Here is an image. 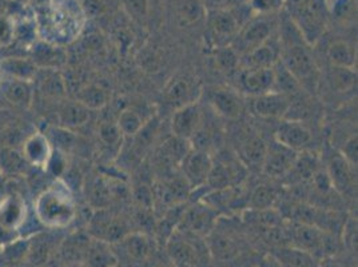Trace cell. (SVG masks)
Masks as SVG:
<instances>
[{
    "label": "cell",
    "instance_id": "52",
    "mask_svg": "<svg viewBox=\"0 0 358 267\" xmlns=\"http://www.w3.org/2000/svg\"><path fill=\"white\" fill-rule=\"evenodd\" d=\"M71 267H86V266H83V265H78V266H71Z\"/></svg>",
    "mask_w": 358,
    "mask_h": 267
},
{
    "label": "cell",
    "instance_id": "20",
    "mask_svg": "<svg viewBox=\"0 0 358 267\" xmlns=\"http://www.w3.org/2000/svg\"><path fill=\"white\" fill-rule=\"evenodd\" d=\"M280 57H281V47L278 43L273 42L270 38L266 43L239 57V70L270 68L280 62Z\"/></svg>",
    "mask_w": 358,
    "mask_h": 267
},
{
    "label": "cell",
    "instance_id": "47",
    "mask_svg": "<svg viewBox=\"0 0 358 267\" xmlns=\"http://www.w3.org/2000/svg\"><path fill=\"white\" fill-rule=\"evenodd\" d=\"M138 62L141 67H143L146 71H158L161 66V58L158 52L150 47H145L143 50H141L138 55Z\"/></svg>",
    "mask_w": 358,
    "mask_h": 267
},
{
    "label": "cell",
    "instance_id": "1",
    "mask_svg": "<svg viewBox=\"0 0 358 267\" xmlns=\"http://www.w3.org/2000/svg\"><path fill=\"white\" fill-rule=\"evenodd\" d=\"M34 211L36 221L43 229L67 230L78 217L71 187L63 179H55L36 196Z\"/></svg>",
    "mask_w": 358,
    "mask_h": 267
},
{
    "label": "cell",
    "instance_id": "30",
    "mask_svg": "<svg viewBox=\"0 0 358 267\" xmlns=\"http://www.w3.org/2000/svg\"><path fill=\"white\" fill-rule=\"evenodd\" d=\"M0 70L3 74L7 75V78L26 82H34L39 71V68L31 58L20 57L4 58L0 62Z\"/></svg>",
    "mask_w": 358,
    "mask_h": 267
},
{
    "label": "cell",
    "instance_id": "44",
    "mask_svg": "<svg viewBox=\"0 0 358 267\" xmlns=\"http://www.w3.org/2000/svg\"><path fill=\"white\" fill-rule=\"evenodd\" d=\"M356 73L355 68H337L333 67V74H331V82L333 87L338 91H348L352 89L355 82H356Z\"/></svg>",
    "mask_w": 358,
    "mask_h": 267
},
{
    "label": "cell",
    "instance_id": "36",
    "mask_svg": "<svg viewBox=\"0 0 358 267\" xmlns=\"http://www.w3.org/2000/svg\"><path fill=\"white\" fill-rule=\"evenodd\" d=\"M208 8L202 0H182L178 8V22L183 27H190L206 19Z\"/></svg>",
    "mask_w": 358,
    "mask_h": 267
},
{
    "label": "cell",
    "instance_id": "41",
    "mask_svg": "<svg viewBox=\"0 0 358 267\" xmlns=\"http://www.w3.org/2000/svg\"><path fill=\"white\" fill-rule=\"evenodd\" d=\"M122 7L124 14L135 23L143 24L149 19L150 0H122Z\"/></svg>",
    "mask_w": 358,
    "mask_h": 267
},
{
    "label": "cell",
    "instance_id": "33",
    "mask_svg": "<svg viewBox=\"0 0 358 267\" xmlns=\"http://www.w3.org/2000/svg\"><path fill=\"white\" fill-rule=\"evenodd\" d=\"M76 102L87 107L90 111L102 110L110 102L108 91L95 83H87L76 92Z\"/></svg>",
    "mask_w": 358,
    "mask_h": 267
},
{
    "label": "cell",
    "instance_id": "5",
    "mask_svg": "<svg viewBox=\"0 0 358 267\" xmlns=\"http://www.w3.org/2000/svg\"><path fill=\"white\" fill-rule=\"evenodd\" d=\"M292 246L314 255L317 259L321 257L328 258L337 249V240L333 233L325 231L313 224L297 223L290 231Z\"/></svg>",
    "mask_w": 358,
    "mask_h": 267
},
{
    "label": "cell",
    "instance_id": "24",
    "mask_svg": "<svg viewBox=\"0 0 358 267\" xmlns=\"http://www.w3.org/2000/svg\"><path fill=\"white\" fill-rule=\"evenodd\" d=\"M120 261V255L115 252L114 245L91 237L83 266L118 267Z\"/></svg>",
    "mask_w": 358,
    "mask_h": 267
},
{
    "label": "cell",
    "instance_id": "2",
    "mask_svg": "<svg viewBox=\"0 0 358 267\" xmlns=\"http://www.w3.org/2000/svg\"><path fill=\"white\" fill-rule=\"evenodd\" d=\"M39 31L43 34V41L51 45H62V42H71L82 30L80 8L73 10L69 0H50L38 15Z\"/></svg>",
    "mask_w": 358,
    "mask_h": 267
},
{
    "label": "cell",
    "instance_id": "48",
    "mask_svg": "<svg viewBox=\"0 0 358 267\" xmlns=\"http://www.w3.org/2000/svg\"><path fill=\"white\" fill-rule=\"evenodd\" d=\"M286 0H250V6L254 11L259 15L273 14L275 11H280Z\"/></svg>",
    "mask_w": 358,
    "mask_h": 267
},
{
    "label": "cell",
    "instance_id": "53",
    "mask_svg": "<svg viewBox=\"0 0 358 267\" xmlns=\"http://www.w3.org/2000/svg\"><path fill=\"white\" fill-rule=\"evenodd\" d=\"M74 1H76V3H79V0H74Z\"/></svg>",
    "mask_w": 358,
    "mask_h": 267
},
{
    "label": "cell",
    "instance_id": "15",
    "mask_svg": "<svg viewBox=\"0 0 358 267\" xmlns=\"http://www.w3.org/2000/svg\"><path fill=\"white\" fill-rule=\"evenodd\" d=\"M202 115L198 104L192 103L174 110L171 118V133L183 140H192L199 131Z\"/></svg>",
    "mask_w": 358,
    "mask_h": 267
},
{
    "label": "cell",
    "instance_id": "16",
    "mask_svg": "<svg viewBox=\"0 0 358 267\" xmlns=\"http://www.w3.org/2000/svg\"><path fill=\"white\" fill-rule=\"evenodd\" d=\"M117 185L107 175H95L87 179L85 185V193L90 208L95 210H103L110 208L113 199L115 198Z\"/></svg>",
    "mask_w": 358,
    "mask_h": 267
},
{
    "label": "cell",
    "instance_id": "35",
    "mask_svg": "<svg viewBox=\"0 0 358 267\" xmlns=\"http://www.w3.org/2000/svg\"><path fill=\"white\" fill-rule=\"evenodd\" d=\"M35 80H39V89L50 98L66 96L67 87L58 70H39Z\"/></svg>",
    "mask_w": 358,
    "mask_h": 267
},
{
    "label": "cell",
    "instance_id": "29",
    "mask_svg": "<svg viewBox=\"0 0 358 267\" xmlns=\"http://www.w3.org/2000/svg\"><path fill=\"white\" fill-rule=\"evenodd\" d=\"M352 170L353 167L348 164L340 154L333 155L330 158L327 173L333 185V189L337 193L343 194L352 187V183H353Z\"/></svg>",
    "mask_w": 358,
    "mask_h": 267
},
{
    "label": "cell",
    "instance_id": "26",
    "mask_svg": "<svg viewBox=\"0 0 358 267\" xmlns=\"http://www.w3.org/2000/svg\"><path fill=\"white\" fill-rule=\"evenodd\" d=\"M1 94L7 102L19 108H30L34 102V82L16 80L8 78L1 83Z\"/></svg>",
    "mask_w": 358,
    "mask_h": 267
},
{
    "label": "cell",
    "instance_id": "51",
    "mask_svg": "<svg viewBox=\"0 0 358 267\" xmlns=\"http://www.w3.org/2000/svg\"><path fill=\"white\" fill-rule=\"evenodd\" d=\"M261 267H280L278 264L274 261L273 257H268L265 261H262V265Z\"/></svg>",
    "mask_w": 358,
    "mask_h": 267
},
{
    "label": "cell",
    "instance_id": "40",
    "mask_svg": "<svg viewBox=\"0 0 358 267\" xmlns=\"http://www.w3.org/2000/svg\"><path fill=\"white\" fill-rule=\"evenodd\" d=\"M215 64L221 73L233 74L239 70V55L231 45L215 48Z\"/></svg>",
    "mask_w": 358,
    "mask_h": 267
},
{
    "label": "cell",
    "instance_id": "28",
    "mask_svg": "<svg viewBox=\"0 0 358 267\" xmlns=\"http://www.w3.org/2000/svg\"><path fill=\"white\" fill-rule=\"evenodd\" d=\"M91 118V111L83 104L76 101H64L62 102L58 110V119L60 127L67 130H74L83 127L89 123Z\"/></svg>",
    "mask_w": 358,
    "mask_h": 267
},
{
    "label": "cell",
    "instance_id": "21",
    "mask_svg": "<svg viewBox=\"0 0 358 267\" xmlns=\"http://www.w3.org/2000/svg\"><path fill=\"white\" fill-rule=\"evenodd\" d=\"M274 86H275L274 67L241 70L239 87L245 94L253 98L270 91H274Z\"/></svg>",
    "mask_w": 358,
    "mask_h": 267
},
{
    "label": "cell",
    "instance_id": "6",
    "mask_svg": "<svg viewBox=\"0 0 358 267\" xmlns=\"http://www.w3.org/2000/svg\"><path fill=\"white\" fill-rule=\"evenodd\" d=\"M64 236L66 230L50 229L29 236L26 267H48Z\"/></svg>",
    "mask_w": 358,
    "mask_h": 267
},
{
    "label": "cell",
    "instance_id": "14",
    "mask_svg": "<svg viewBox=\"0 0 358 267\" xmlns=\"http://www.w3.org/2000/svg\"><path fill=\"white\" fill-rule=\"evenodd\" d=\"M299 152L287 149L274 140L273 145L268 146L266 154L262 162V171L268 178L284 179L290 173L292 167L297 159Z\"/></svg>",
    "mask_w": 358,
    "mask_h": 267
},
{
    "label": "cell",
    "instance_id": "7",
    "mask_svg": "<svg viewBox=\"0 0 358 267\" xmlns=\"http://www.w3.org/2000/svg\"><path fill=\"white\" fill-rule=\"evenodd\" d=\"M205 20L208 27V38L210 43L215 48L231 45L242 26L236 14L226 7L218 10H208Z\"/></svg>",
    "mask_w": 358,
    "mask_h": 267
},
{
    "label": "cell",
    "instance_id": "39",
    "mask_svg": "<svg viewBox=\"0 0 358 267\" xmlns=\"http://www.w3.org/2000/svg\"><path fill=\"white\" fill-rule=\"evenodd\" d=\"M277 199H278V194L274 187L268 185H261V186H257L252 195L249 196L248 206L250 210L273 208Z\"/></svg>",
    "mask_w": 358,
    "mask_h": 267
},
{
    "label": "cell",
    "instance_id": "3",
    "mask_svg": "<svg viewBox=\"0 0 358 267\" xmlns=\"http://www.w3.org/2000/svg\"><path fill=\"white\" fill-rule=\"evenodd\" d=\"M166 252L174 267H213L206 238L178 227L166 239Z\"/></svg>",
    "mask_w": 358,
    "mask_h": 267
},
{
    "label": "cell",
    "instance_id": "11",
    "mask_svg": "<svg viewBox=\"0 0 358 267\" xmlns=\"http://www.w3.org/2000/svg\"><path fill=\"white\" fill-rule=\"evenodd\" d=\"M271 38V24L264 16H255L241 26L231 47L236 50L239 57L248 54L254 48L266 43Z\"/></svg>",
    "mask_w": 358,
    "mask_h": 267
},
{
    "label": "cell",
    "instance_id": "25",
    "mask_svg": "<svg viewBox=\"0 0 358 267\" xmlns=\"http://www.w3.org/2000/svg\"><path fill=\"white\" fill-rule=\"evenodd\" d=\"M31 59L39 70H59L67 60V54L62 45H51L43 41L35 45Z\"/></svg>",
    "mask_w": 358,
    "mask_h": 267
},
{
    "label": "cell",
    "instance_id": "37",
    "mask_svg": "<svg viewBox=\"0 0 358 267\" xmlns=\"http://www.w3.org/2000/svg\"><path fill=\"white\" fill-rule=\"evenodd\" d=\"M268 145L261 138L249 139L241 149V159L245 166H255L261 167Z\"/></svg>",
    "mask_w": 358,
    "mask_h": 267
},
{
    "label": "cell",
    "instance_id": "49",
    "mask_svg": "<svg viewBox=\"0 0 358 267\" xmlns=\"http://www.w3.org/2000/svg\"><path fill=\"white\" fill-rule=\"evenodd\" d=\"M202 1L208 10H218V8H224L229 0H202Z\"/></svg>",
    "mask_w": 358,
    "mask_h": 267
},
{
    "label": "cell",
    "instance_id": "38",
    "mask_svg": "<svg viewBox=\"0 0 358 267\" xmlns=\"http://www.w3.org/2000/svg\"><path fill=\"white\" fill-rule=\"evenodd\" d=\"M117 124L120 127V133L123 134V136L133 138L143 129V126L146 123L136 110L124 108L118 117Z\"/></svg>",
    "mask_w": 358,
    "mask_h": 267
},
{
    "label": "cell",
    "instance_id": "13",
    "mask_svg": "<svg viewBox=\"0 0 358 267\" xmlns=\"http://www.w3.org/2000/svg\"><path fill=\"white\" fill-rule=\"evenodd\" d=\"M201 92V86L194 76L179 74L171 78L166 85L164 99L170 107L177 110L187 104L196 103Z\"/></svg>",
    "mask_w": 358,
    "mask_h": 267
},
{
    "label": "cell",
    "instance_id": "9",
    "mask_svg": "<svg viewBox=\"0 0 358 267\" xmlns=\"http://www.w3.org/2000/svg\"><path fill=\"white\" fill-rule=\"evenodd\" d=\"M86 231L91 237L105 240L111 245L118 243L122 238L131 233L129 231V227L124 222V219L108 211V208L95 210L92 212L87 222Z\"/></svg>",
    "mask_w": 358,
    "mask_h": 267
},
{
    "label": "cell",
    "instance_id": "17",
    "mask_svg": "<svg viewBox=\"0 0 358 267\" xmlns=\"http://www.w3.org/2000/svg\"><path fill=\"white\" fill-rule=\"evenodd\" d=\"M274 140L287 149L299 152L312 142V133L301 122L284 120L274 134Z\"/></svg>",
    "mask_w": 358,
    "mask_h": 267
},
{
    "label": "cell",
    "instance_id": "10",
    "mask_svg": "<svg viewBox=\"0 0 358 267\" xmlns=\"http://www.w3.org/2000/svg\"><path fill=\"white\" fill-rule=\"evenodd\" d=\"M214 161L209 151L196 147L189 150L179 167L182 170V177L187 182L192 190L203 187L206 185Z\"/></svg>",
    "mask_w": 358,
    "mask_h": 267
},
{
    "label": "cell",
    "instance_id": "18",
    "mask_svg": "<svg viewBox=\"0 0 358 267\" xmlns=\"http://www.w3.org/2000/svg\"><path fill=\"white\" fill-rule=\"evenodd\" d=\"M290 106V96L278 91H270L266 94L254 96L253 111L259 118H285Z\"/></svg>",
    "mask_w": 358,
    "mask_h": 267
},
{
    "label": "cell",
    "instance_id": "4",
    "mask_svg": "<svg viewBox=\"0 0 358 267\" xmlns=\"http://www.w3.org/2000/svg\"><path fill=\"white\" fill-rule=\"evenodd\" d=\"M29 219L26 201L17 193L6 194L0 199V249L23 237L22 230Z\"/></svg>",
    "mask_w": 358,
    "mask_h": 267
},
{
    "label": "cell",
    "instance_id": "12",
    "mask_svg": "<svg viewBox=\"0 0 358 267\" xmlns=\"http://www.w3.org/2000/svg\"><path fill=\"white\" fill-rule=\"evenodd\" d=\"M218 222V212L206 202L199 201L192 208H185L179 221L178 229L206 238Z\"/></svg>",
    "mask_w": 358,
    "mask_h": 267
},
{
    "label": "cell",
    "instance_id": "50",
    "mask_svg": "<svg viewBox=\"0 0 358 267\" xmlns=\"http://www.w3.org/2000/svg\"><path fill=\"white\" fill-rule=\"evenodd\" d=\"M320 267H343L337 261H334L331 257L328 258H324L321 262H320Z\"/></svg>",
    "mask_w": 358,
    "mask_h": 267
},
{
    "label": "cell",
    "instance_id": "31",
    "mask_svg": "<svg viewBox=\"0 0 358 267\" xmlns=\"http://www.w3.org/2000/svg\"><path fill=\"white\" fill-rule=\"evenodd\" d=\"M30 164L24 159L22 151L11 146L0 147V174L4 177H20L26 174Z\"/></svg>",
    "mask_w": 358,
    "mask_h": 267
},
{
    "label": "cell",
    "instance_id": "45",
    "mask_svg": "<svg viewBox=\"0 0 358 267\" xmlns=\"http://www.w3.org/2000/svg\"><path fill=\"white\" fill-rule=\"evenodd\" d=\"M78 4L85 19H98L107 11L106 0H79Z\"/></svg>",
    "mask_w": 358,
    "mask_h": 267
},
{
    "label": "cell",
    "instance_id": "8",
    "mask_svg": "<svg viewBox=\"0 0 358 267\" xmlns=\"http://www.w3.org/2000/svg\"><path fill=\"white\" fill-rule=\"evenodd\" d=\"M91 236L86 230L66 233L59 247L48 267H71L83 265L87 254Z\"/></svg>",
    "mask_w": 358,
    "mask_h": 267
},
{
    "label": "cell",
    "instance_id": "23",
    "mask_svg": "<svg viewBox=\"0 0 358 267\" xmlns=\"http://www.w3.org/2000/svg\"><path fill=\"white\" fill-rule=\"evenodd\" d=\"M209 103L218 115L226 119L239 118L243 110V103L238 94L233 89H217L211 91Z\"/></svg>",
    "mask_w": 358,
    "mask_h": 267
},
{
    "label": "cell",
    "instance_id": "46",
    "mask_svg": "<svg viewBox=\"0 0 358 267\" xmlns=\"http://www.w3.org/2000/svg\"><path fill=\"white\" fill-rule=\"evenodd\" d=\"M340 155L343 159L350 164L353 168L357 167L358 155V138L357 134L350 135L345 142L343 147L340 150Z\"/></svg>",
    "mask_w": 358,
    "mask_h": 267
},
{
    "label": "cell",
    "instance_id": "19",
    "mask_svg": "<svg viewBox=\"0 0 358 267\" xmlns=\"http://www.w3.org/2000/svg\"><path fill=\"white\" fill-rule=\"evenodd\" d=\"M20 151L24 159L27 161V164L32 167L45 170L47 164L52 157L54 147L45 134L35 131L24 140Z\"/></svg>",
    "mask_w": 358,
    "mask_h": 267
},
{
    "label": "cell",
    "instance_id": "34",
    "mask_svg": "<svg viewBox=\"0 0 358 267\" xmlns=\"http://www.w3.org/2000/svg\"><path fill=\"white\" fill-rule=\"evenodd\" d=\"M327 57L331 67L355 68L356 51L345 41H334L333 43H330L327 51Z\"/></svg>",
    "mask_w": 358,
    "mask_h": 267
},
{
    "label": "cell",
    "instance_id": "22",
    "mask_svg": "<svg viewBox=\"0 0 358 267\" xmlns=\"http://www.w3.org/2000/svg\"><path fill=\"white\" fill-rule=\"evenodd\" d=\"M115 245H120L122 254L133 264L146 262L152 254L151 238L141 231L129 233Z\"/></svg>",
    "mask_w": 358,
    "mask_h": 267
},
{
    "label": "cell",
    "instance_id": "43",
    "mask_svg": "<svg viewBox=\"0 0 358 267\" xmlns=\"http://www.w3.org/2000/svg\"><path fill=\"white\" fill-rule=\"evenodd\" d=\"M17 38V23L8 13L0 15V47H8Z\"/></svg>",
    "mask_w": 358,
    "mask_h": 267
},
{
    "label": "cell",
    "instance_id": "32",
    "mask_svg": "<svg viewBox=\"0 0 358 267\" xmlns=\"http://www.w3.org/2000/svg\"><path fill=\"white\" fill-rule=\"evenodd\" d=\"M320 170V162L318 159L308 152L299 154L294 166L292 167L290 173L286 175V180H289L290 185H302L305 182L312 180L314 174Z\"/></svg>",
    "mask_w": 358,
    "mask_h": 267
},
{
    "label": "cell",
    "instance_id": "27",
    "mask_svg": "<svg viewBox=\"0 0 358 267\" xmlns=\"http://www.w3.org/2000/svg\"><path fill=\"white\" fill-rule=\"evenodd\" d=\"M280 267H320V261L294 246H280L270 255Z\"/></svg>",
    "mask_w": 358,
    "mask_h": 267
},
{
    "label": "cell",
    "instance_id": "42",
    "mask_svg": "<svg viewBox=\"0 0 358 267\" xmlns=\"http://www.w3.org/2000/svg\"><path fill=\"white\" fill-rule=\"evenodd\" d=\"M98 136L101 142L107 147H117L120 146L123 140V134L120 133V127L117 123L113 122H102L98 127Z\"/></svg>",
    "mask_w": 358,
    "mask_h": 267
}]
</instances>
